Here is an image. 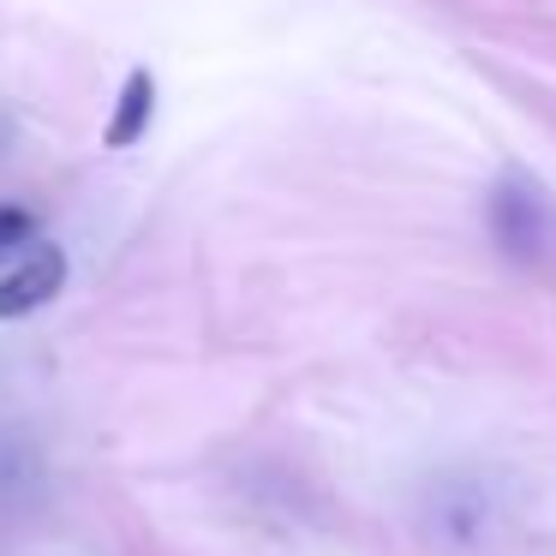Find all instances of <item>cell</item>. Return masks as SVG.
Masks as SVG:
<instances>
[{
	"mask_svg": "<svg viewBox=\"0 0 556 556\" xmlns=\"http://www.w3.org/2000/svg\"><path fill=\"white\" fill-rule=\"evenodd\" d=\"M484 222H491V240L503 245V257H515V264H544L556 252V204L527 174H503L491 186Z\"/></svg>",
	"mask_w": 556,
	"mask_h": 556,
	"instance_id": "6da1fadb",
	"label": "cell"
},
{
	"mask_svg": "<svg viewBox=\"0 0 556 556\" xmlns=\"http://www.w3.org/2000/svg\"><path fill=\"white\" fill-rule=\"evenodd\" d=\"M66 288V252L61 245H37L30 240L25 257L0 269V317H30Z\"/></svg>",
	"mask_w": 556,
	"mask_h": 556,
	"instance_id": "7a4b0ae2",
	"label": "cell"
},
{
	"mask_svg": "<svg viewBox=\"0 0 556 556\" xmlns=\"http://www.w3.org/2000/svg\"><path fill=\"white\" fill-rule=\"evenodd\" d=\"M150 121H156V78H150V73H126L121 102H114L109 126H102V144H109V150H132V144H144Z\"/></svg>",
	"mask_w": 556,
	"mask_h": 556,
	"instance_id": "3957f363",
	"label": "cell"
},
{
	"mask_svg": "<svg viewBox=\"0 0 556 556\" xmlns=\"http://www.w3.org/2000/svg\"><path fill=\"white\" fill-rule=\"evenodd\" d=\"M30 240H37V216L18 210V204H0V264H7L18 245H30Z\"/></svg>",
	"mask_w": 556,
	"mask_h": 556,
	"instance_id": "277c9868",
	"label": "cell"
}]
</instances>
